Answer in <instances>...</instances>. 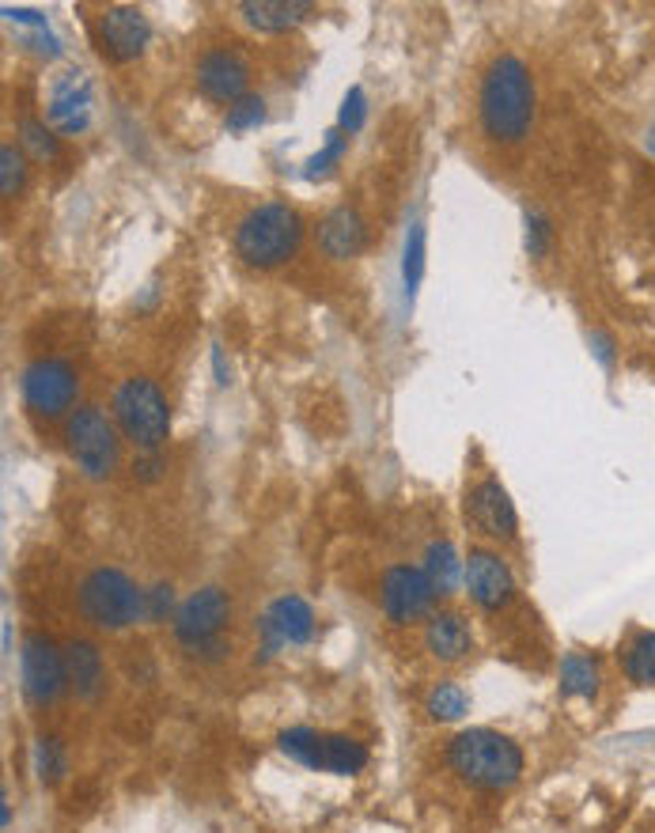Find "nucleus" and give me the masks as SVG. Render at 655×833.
Segmentation results:
<instances>
[{"instance_id": "25", "label": "nucleus", "mask_w": 655, "mask_h": 833, "mask_svg": "<svg viewBox=\"0 0 655 833\" xmlns=\"http://www.w3.org/2000/svg\"><path fill=\"white\" fill-rule=\"evenodd\" d=\"M622 671L633 686H652L655 682V633L652 629H636L622 648Z\"/></svg>"}, {"instance_id": "39", "label": "nucleus", "mask_w": 655, "mask_h": 833, "mask_svg": "<svg viewBox=\"0 0 655 833\" xmlns=\"http://www.w3.org/2000/svg\"><path fill=\"white\" fill-rule=\"evenodd\" d=\"M592 341H595V357L603 360L606 368H611V364H614V345H611V338H606V333H592Z\"/></svg>"}, {"instance_id": "3", "label": "nucleus", "mask_w": 655, "mask_h": 833, "mask_svg": "<svg viewBox=\"0 0 655 833\" xmlns=\"http://www.w3.org/2000/svg\"><path fill=\"white\" fill-rule=\"evenodd\" d=\"M447 765L470 789L504 792L512 784H520L527 757H523V746L512 735H501L493 727H470L458 731L447 743Z\"/></svg>"}, {"instance_id": "40", "label": "nucleus", "mask_w": 655, "mask_h": 833, "mask_svg": "<svg viewBox=\"0 0 655 833\" xmlns=\"http://www.w3.org/2000/svg\"><path fill=\"white\" fill-rule=\"evenodd\" d=\"M648 152L655 155V126H652V133H648Z\"/></svg>"}, {"instance_id": "5", "label": "nucleus", "mask_w": 655, "mask_h": 833, "mask_svg": "<svg viewBox=\"0 0 655 833\" xmlns=\"http://www.w3.org/2000/svg\"><path fill=\"white\" fill-rule=\"evenodd\" d=\"M110 416H114L122 440L137 448V455L160 451L171 440V402L149 375H129L114 387Z\"/></svg>"}, {"instance_id": "14", "label": "nucleus", "mask_w": 655, "mask_h": 833, "mask_svg": "<svg viewBox=\"0 0 655 833\" xmlns=\"http://www.w3.org/2000/svg\"><path fill=\"white\" fill-rule=\"evenodd\" d=\"M95 114V88L91 77L77 64L61 69L50 80V96H46V122L58 137H84Z\"/></svg>"}, {"instance_id": "28", "label": "nucleus", "mask_w": 655, "mask_h": 833, "mask_svg": "<svg viewBox=\"0 0 655 833\" xmlns=\"http://www.w3.org/2000/svg\"><path fill=\"white\" fill-rule=\"evenodd\" d=\"M349 141H353V137H349V133H341L337 126L330 129V133H326V141H322L319 152L311 155L308 163H303V179H308V182L330 179V174H334L337 167H341V160H345V155H349Z\"/></svg>"}, {"instance_id": "7", "label": "nucleus", "mask_w": 655, "mask_h": 833, "mask_svg": "<svg viewBox=\"0 0 655 833\" xmlns=\"http://www.w3.org/2000/svg\"><path fill=\"white\" fill-rule=\"evenodd\" d=\"M20 394L31 416L39 421H69L80 394V372L64 357H34L20 372Z\"/></svg>"}, {"instance_id": "9", "label": "nucleus", "mask_w": 655, "mask_h": 833, "mask_svg": "<svg viewBox=\"0 0 655 833\" xmlns=\"http://www.w3.org/2000/svg\"><path fill=\"white\" fill-rule=\"evenodd\" d=\"M232 595H228L224 588H216V583H209V588L193 591L179 603L171 618V633L174 641H179L187 652L193 655L198 648H205L209 641H220L224 636V629L232 625Z\"/></svg>"}, {"instance_id": "33", "label": "nucleus", "mask_w": 655, "mask_h": 833, "mask_svg": "<svg viewBox=\"0 0 655 833\" xmlns=\"http://www.w3.org/2000/svg\"><path fill=\"white\" fill-rule=\"evenodd\" d=\"M367 122V99H364V88H349L345 99H341V114H337V129L349 137H356L360 129Z\"/></svg>"}, {"instance_id": "29", "label": "nucleus", "mask_w": 655, "mask_h": 833, "mask_svg": "<svg viewBox=\"0 0 655 833\" xmlns=\"http://www.w3.org/2000/svg\"><path fill=\"white\" fill-rule=\"evenodd\" d=\"M34 773H39L42 784H58L64 773H69V754H64V743L58 735H39L34 739Z\"/></svg>"}, {"instance_id": "35", "label": "nucleus", "mask_w": 655, "mask_h": 833, "mask_svg": "<svg viewBox=\"0 0 655 833\" xmlns=\"http://www.w3.org/2000/svg\"><path fill=\"white\" fill-rule=\"evenodd\" d=\"M160 470H163L160 451H144V455L133 459V478L137 481H155V478H160Z\"/></svg>"}, {"instance_id": "19", "label": "nucleus", "mask_w": 655, "mask_h": 833, "mask_svg": "<svg viewBox=\"0 0 655 833\" xmlns=\"http://www.w3.org/2000/svg\"><path fill=\"white\" fill-rule=\"evenodd\" d=\"M319 250L330 262H353L367 250V220L356 205H337L319 224Z\"/></svg>"}, {"instance_id": "27", "label": "nucleus", "mask_w": 655, "mask_h": 833, "mask_svg": "<svg viewBox=\"0 0 655 833\" xmlns=\"http://www.w3.org/2000/svg\"><path fill=\"white\" fill-rule=\"evenodd\" d=\"M424 712H429L436 724H455L470 712V693L458 686V682H436L424 697Z\"/></svg>"}, {"instance_id": "16", "label": "nucleus", "mask_w": 655, "mask_h": 833, "mask_svg": "<svg viewBox=\"0 0 655 833\" xmlns=\"http://www.w3.org/2000/svg\"><path fill=\"white\" fill-rule=\"evenodd\" d=\"M466 520L477 534H485L488 542H515L520 539V512H515L512 496L501 485V478H482L466 493Z\"/></svg>"}, {"instance_id": "2", "label": "nucleus", "mask_w": 655, "mask_h": 833, "mask_svg": "<svg viewBox=\"0 0 655 833\" xmlns=\"http://www.w3.org/2000/svg\"><path fill=\"white\" fill-rule=\"evenodd\" d=\"M303 217L289 201H258L239 217L232 247L239 262L258 273H270L289 265L303 247Z\"/></svg>"}, {"instance_id": "31", "label": "nucleus", "mask_w": 655, "mask_h": 833, "mask_svg": "<svg viewBox=\"0 0 655 833\" xmlns=\"http://www.w3.org/2000/svg\"><path fill=\"white\" fill-rule=\"evenodd\" d=\"M265 122V99L262 96H246V99H239L235 107H228V114H224V129L228 133H251V129H258Z\"/></svg>"}, {"instance_id": "6", "label": "nucleus", "mask_w": 655, "mask_h": 833, "mask_svg": "<svg viewBox=\"0 0 655 833\" xmlns=\"http://www.w3.org/2000/svg\"><path fill=\"white\" fill-rule=\"evenodd\" d=\"M64 451L88 481H107L122 466V432L99 405H77L64 421Z\"/></svg>"}, {"instance_id": "22", "label": "nucleus", "mask_w": 655, "mask_h": 833, "mask_svg": "<svg viewBox=\"0 0 655 833\" xmlns=\"http://www.w3.org/2000/svg\"><path fill=\"white\" fill-rule=\"evenodd\" d=\"M424 576H429V583L436 588V595L440 599H447V595H455L458 591V583H463V576H466V561L458 558V550L451 545L447 539H436V542H429V550H424Z\"/></svg>"}, {"instance_id": "36", "label": "nucleus", "mask_w": 655, "mask_h": 833, "mask_svg": "<svg viewBox=\"0 0 655 833\" xmlns=\"http://www.w3.org/2000/svg\"><path fill=\"white\" fill-rule=\"evenodd\" d=\"M4 20H8V23L34 27V31H46V16L34 12V8H12V4H4Z\"/></svg>"}, {"instance_id": "26", "label": "nucleus", "mask_w": 655, "mask_h": 833, "mask_svg": "<svg viewBox=\"0 0 655 833\" xmlns=\"http://www.w3.org/2000/svg\"><path fill=\"white\" fill-rule=\"evenodd\" d=\"M424 243H429V231L421 220H410L405 228V247H402V292L405 303L417 300V289L424 281Z\"/></svg>"}, {"instance_id": "18", "label": "nucleus", "mask_w": 655, "mask_h": 833, "mask_svg": "<svg viewBox=\"0 0 655 833\" xmlns=\"http://www.w3.org/2000/svg\"><path fill=\"white\" fill-rule=\"evenodd\" d=\"M477 648L474 625L466 622L458 610H436V614L424 622V652L432 655L436 663L455 666L466 663Z\"/></svg>"}, {"instance_id": "17", "label": "nucleus", "mask_w": 655, "mask_h": 833, "mask_svg": "<svg viewBox=\"0 0 655 833\" xmlns=\"http://www.w3.org/2000/svg\"><path fill=\"white\" fill-rule=\"evenodd\" d=\"M315 610L303 595H281L265 606V614L258 618V633H262V652L273 655L276 648L289 644H308L315 636Z\"/></svg>"}, {"instance_id": "37", "label": "nucleus", "mask_w": 655, "mask_h": 833, "mask_svg": "<svg viewBox=\"0 0 655 833\" xmlns=\"http://www.w3.org/2000/svg\"><path fill=\"white\" fill-rule=\"evenodd\" d=\"M27 50H34V53H42V58H61V42L53 39L50 31H39L34 39H27Z\"/></svg>"}, {"instance_id": "23", "label": "nucleus", "mask_w": 655, "mask_h": 833, "mask_svg": "<svg viewBox=\"0 0 655 833\" xmlns=\"http://www.w3.org/2000/svg\"><path fill=\"white\" fill-rule=\"evenodd\" d=\"M16 144H20L27 152V160H34V163L61 160V137L53 133L50 122L39 114H20V122H16Z\"/></svg>"}, {"instance_id": "4", "label": "nucleus", "mask_w": 655, "mask_h": 833, "mask_svg": "<svg viewBox=\"0 0 655 833\" xmlns=\"http://www.w3.org/2000/svg\"><path fill=\"white\" fill-rule=\"evenodd\" d=\"M77 610L103 633H125L144 622V588L114 564H99L77 583Z\"/></svg>"}, {"instance_id": "11", "label": "nucleus", "mask_w": 655, "mask_h": 833, "mask_svg": "<svg viewBox=\"0 0 655 833\" xmlns=\"http://www.w3.org/2000/svg\"><path fill=\"white\" fill-rule=\"evenodd\" d=\"M91 42L110 64H129L149 50L152 23L137 4H110L91 23Z\"/></svg>"}, {"instance_id": "32", "label": "nucleus", "mask_w": 655, "mask_h": 833, "mask_svg": "<svg viewBox=\"0 0 655 833\" xmlns=\"http://www.w3.org/2000/svg\"><path fill=\"white\" fill-rule=\"evenodd\" d=\"M174 610H179V603H174V588L171 583H152V588H144V622L149 625H163L174 618Z\"/></svg>"}, {"instance_id": "20", "label": "nucleus", "mask_w": 655, "mask_h": 833, "mask_svg": "<svg viewBox=\"0 0 655 833\" xmlns=\"http://www.w3.org/2000/svg\"><path fill=\"white\" fill-rule=\"evenodd\" d=\"M235 12H239V20L258 34H289V31H296V27L315 20L319 8L308 4V0H246Z\"/></svg>"}, {"instance_id": "34", "label": "nucleus", "mask_w": 655, "mask_h": 833, "mask_svg": "<svg viewBox=\"0 0 655 833\" xmlns=\"http://www.w3.org/2000/svg\"><path fill=\"white\" fill-rule=\"evenodd\" d=\"M550 239H553L550 217H546V212H538V209H527V254L542 258L550 250Z\"/></svg>"}, {"instance_id": "24", "label": "nucleus", "mask_w": 655, "mask_h": 833, "mask_svg": "<svg viewBox=\"0 0 655 833\" xmlns=\"http://www.w3.org/2000/svg\"><path fill=\"white\" fill-rule=\"evenodd\" d=\"M598 686H603V674H598V660L587 652H568L561 660V693L580 701H595Z\"/></svg>"}, {"instance_id": "10", "label": "nucleus", "mask_w": 655, "mask_h": 833, "mask_svg": "<svg viewBox=\"0 0 655 833\" xmlns=\"http://www.w3.org/2000/svg\"><path fill=\"white\" fill-rule=\"evenodd\" d=\"M436 588L424 576L421 564H391L380 580V606L391 625H417L436 614Z\"/></svg>"}, {"instance_id": "38", "label": "nucleus", "mask_w": 655, "mask_h": 833, "mask_svg": "<svg viewBox=\"0 0 655 833\" xmlns=\"http://www.w3.org/2000/svg\"><path fill=\"white\" fill-rule=\"evenodd\" d=\"M212 375H216V383H220V387H228V383H232V368H228V360H224V345H220V341H212Z\"/></svg>"}, {"instance_id": "21", "label": "nucleus", "mask_w": 655, "mask_h": 833, "mask_svg": "<svg viewBox=\"0 0 655 833\" xmlns=\"http://www.w3.org/2000/svg\"><path fill=\"white\" fill-rule=\"evenodd\" d=\"M61 648H64V671H69V690L80 701H95L107 690V660L99 652V644L84 641V636H72Z\"/></svg>"}, {"instance_id": "30", "label": "nucleus", "mask_w": 655, "mask_h": 833, "mask_svg": "<svg viewBox=\"0 0 655 833\" xmlns=\"http://www.w3.org/2000/svg\"><path fill=\"white\" fill-rule=\"evenodd\" d=\"M27 187V152L20 144L8 141L0 148V193L4 201H16Z\"/></svg>"}, {"instance_id": "13", "label": "nucleus", "mask_w": 655, "mask_h": 833, "mask_svg": "<svg viewBox=\"0 0 655 833\" xmlns=\"http://www.w3.org/2000/svg\"><path fill=\"white\" fill-rule=\"evenodd\" d=\"M251 61L232 46H212L193 61V88L216 107H235L239 99L251 96Z\"/></svg>"}, {"instance_id": "12", "label": "nucleus", "mask_w": 655, "mask_h": 833, "mask_svg": "<svg viewBox=\"0 0 655 833\" xmlns=\"http://www.w3.org/2000/svg\"><path fill=\"white\" fill-rule=\"evenodd\" d=\"M23 693L34 709H50L53 701L69 690V671H64V648L50 633H27L20 652Z\"/></svg>"}, {"instance_id": "8", "label": "nucleus", "mask_w": 655, "mask_h": 833, "mask_svg": "<svg viewBox=\"0 0 655 833\" xmlns=\"http://www.w3.org/2000/svg\"><path fill=\"white\" fill-rule=\"evenodd\" d=\"M281 754L292 762L308 765L315 773L353 776L367 765V746L353 735H337V731H315V727H289L276 739Z\"/></svg>"}, {"instance_id": "15", "label": "nucleus", "mask_w": 655, "mask_h": 833, "mask_svg": "<svg viewBox=\"0 0 655 833\" xmlns=\"http://www.w3.org/2000/svg\"><path fill=\"white\" fill-rule=\"evenodd\" d=\"M466 595L470 603L485 614H501L515 603V576L512 564H507L496 550H485V545H474L466 558Z\"/></svg>"}, {"instance_id": "1", "label": "nucleus", "mask_w": 655, "mask_h": 833, "mask_svg": "<svg viewBox=\"0 0 655 833\" xmlns=\"http://www.w3.org/2000/svg\"><path fill=\"white\" fill-rule=\"evenodd\" d=\"M477 118L493 144L515 148L534 129V77L520 53H496L488 61L482 91H477Z\"/></svg>"}]
</instances>
